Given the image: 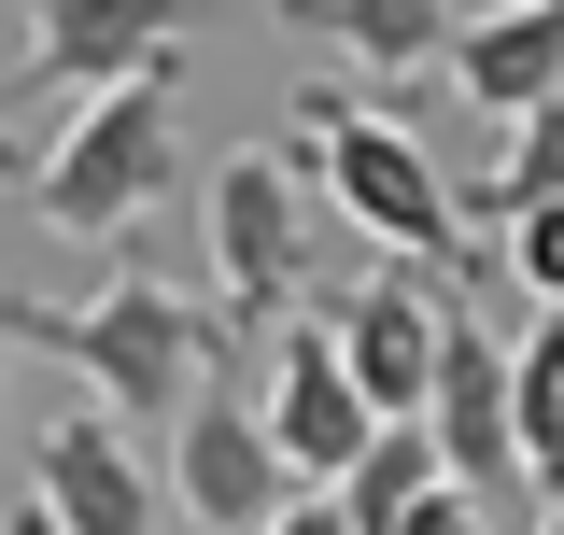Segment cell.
Instances as JSON below:
<instances>
[{
  "label": "cell",
  "instance_id": "obj_1",
  "mask_svg": "<svg viewBox=\"0 0 564 535\" xmlns=\"http://www.w3.org/2000/svg\"><path fill=\"white\" fill-rule=\"evenodd\" d=\"M0 325H14V352H57L113 423H184V395L240 352L226 310L184 296V282H155V268H113L99 296H14Z\"/></svg>",
  "mask_w": 564,
  "mask_h": 535
},
{
  "label": "cell",
  "instance_id": "obj_2",
  "mask_svg": "<svg viewBox=\"0 0 564 535\" xmlns=\"http://www.w3.org/2000/svg\"><path fill=\"white\" fill-rule=\"evenodd\" d=\"M170 184H184L170 70H141V85H85V99H70V128L43 141V170H29V211H43L57 240H128Z\"/></svg>",
  "mask_w": 564,
  "mask_h": 535
},
{
  "label": "cell",
  "instance_id": "obj_3",
  "mask_svg": "<svg viewBox=\"0 0 564 535\" xmlns=\"http://www.w3.org/2000/svg\"><path fill=\"white\" fill-rule=\"evenodd\" d=\"M296 141H311V184H325V211H339L352 240H381V254H452L466 198H452V170L423 155L410 113H367L339 85H296Z\"/></svg>",
  "mask_w": 564,
  "mask_h": 535
},
{
  "label": "cell",
  "instance_id": "obj_4",
  "mask_svg": "<svg viewBox=\"0 0 564 535\" xmlns=\"http://www.w3.org/2000/svg\"><path fill=\"white\" fill-rule=\"evenodd\" d=\"M296 282H325V184H311V141H254V155L212 170V310H226V338L282 325Z\"/></svg>",
  "mask_w": 564,
  "mask_h": 535
},
{
  "label": "cell",
  "instance_id": "obj_5",
  "mask_svg": "<svg viewBox=\"0 0 564 535\" xmlns=\"http://www.w3.org/2000/svg\"><path fill=\"white\" fill-rule=\"evenodd\" d=\"M282 493H311V479L269 451V423H254V395H226V381H198L184 395V423H170V507L198 535H269Z\"/></svg>",
  "mask_w": 564,
  "mask_h": 535
},
{
  "label": "cell",
  "instance_id": "obj_6",
  "mask_svg": "<svg viewBox=\"0 0 564 535\" xmlns=\"http://www.w3.org/2000/svg\"><path fill=\"white\" fill-rule=\"evenodd\" d=\"M29 493L57 507V535H155V507H170V479L141 466V437L99 395L57 408V423L29 437Z\"/></svg>",
  "mask_w": 564,
  "mask_h": 535
},
{
  "label": "cell",
  "instance_id": "obj_7",
  "mask_svg": "<svg viewBox=\"0 0 564 535\" xmlns=\"http://www.w3.org/2000/svg\"><path fill=\"white\" fill-rule=\"evenodd\" d=\"M423 437H437V479H452V493H508V479H522V423H508V338H494L480 310H452V325H437Z\"/></svg>",
  "mask_w": 564,
  "mask_h": 535
},
{
  "label": "cell",
  "instance_id": "obj_8",
  "mask_svg": "<svg viewBox=\"0 0 564 535\" xmlns=\"http://www.w3.org/2000/svg\"><path fill=\"white\" fill-rule=\"evenodd\" d=\"M254 423H269V451L311 479V493L381 437V408L352 395V367H339V325H282L269 338V395H254Z\"/></svg>",
  "mask_w": 564,
  "mask_h": 535
},
{
  "label": "cell",
  "instance_id": "obj_9",
  "mask_svg": "<svg viewBox=\"0 0 564 535\" xmlns=\"http://www.w3.org/2000/svg\"><path fill=\"white\" fill-rule=\"evenodd\" d=\"M184 57V0H29V70L43 85H141Z\"/></svg>",
  "mask_w": 564,
  "mask_h": 535
},
{
  "label": "cell",
  "instance_id": "obj_10",
  "mask_svg": "<svg viewBox=\"0 0 564 535\" xmlns=\"http://www.w3.org/2000/svg\"><path fill=\"white\" fill-rule=\"evenodd\" d=\"M437 70H452V99H480L494 128L564 99V0H480V14H452V57Z\"/></svg>",
  "mask_w": 564,
  "mask_h": 535
},
{
  "label": "cell",
  "instance_id": "obj_11",
  "mask_svg": "<svg viewBox=\"0 0 564 535\" xmlns=\"http://www.w3.org/2000/svg\"><path fill=\"white\" fill-rule=\"evenodd\" d=\"M296 29H325L352 70H381V85H410V70L452 57V0H282Z\"/></svg>",
  "mask_w": 564,
  "mask_h": 535
},
{
  "label": "cell",
  "instance_id": "obj_12",
  "mask_svg": "<svg viewBox=\"0 0 564 535\" xmlns=\"http://www.w3.org/2000/svg\"><path fill=\"white\" fill-rule=\"evenodd\" d=\"M325 493H339V522H352V535H410V507L437 493V437H423V423H381V437H367V451H352Z\"/></svg>",
  "mask_w": 564,
  "mask_h": 535
},
{
  "label": "cell",
  "instance_id": "obj_13",
  "mask_svg": "<svg viewBox=\"0 0 564 535\" xmlns=\"http://www.w3.org/2000/svg\"><path fill=\"white\" fill-rule=\"evenodd\" d=\"M508 423H522V479L564 507V310H536L508 338Z\"/></svg>",
  "mask_w": 564,
  "mask_h": 535
},
{
  "label": "cell",
  "instance_id": "obj_14",
  "mask_svg": "<svg viewBox=\"0 0 564 535\" xmlns=\"http://www.w3.org/2000/svg\"><path fill=\"white\" fill-rule=\"evenodd\" d=\"M466 211H536L564 198V99H536V113H508V155H494L480 184H452Z\"/></svg>",
  "mask_w": 564,
  "mask_h": 535
},
{
  "label": "cell",
  "instance_id": "obj_15",
  "mask_svg": "<svg viewBox=\"0 0 564 535\" xmlns=\"http://www.w3.org/2000/svg\"><path fill=\"white\" fill-rule=\"evenodd\" d=\"M508 282H522L536 310H564V198H536V211H508Z\"/></svg>",
  "mask_w": 564,
  "mask_h": 535
},
{
  "label": "cell",
  "instance_id": "obj_16",
  "mask_svg": "<svg viewBox=\"0 0 564 535\" xmlns=\"http://www.w3.org/2000/svg\"><path fill=\"white\" fill-rule=\"evenodd\" d=\"M410 535H508V522H494V493H452V479H437L410 507Z\"/></svg>",
  "mask_w": 564,
  "mask_h": 535
},
{
  "label": "cell",
  "instance_id": "obj_17",
  "mask_svg": "<svg viewBox=\"0 0 564 535\" xmlns=\"http://www.w3.org/2000/svg\"><path fill=\"white\" fill-rule=\"evenodd\" d=\"M269 535H352V522H339V493H282V522H269Z\"/></svg>",
  "mask_w": 564,
  "mask_h": 535
},
{
  "label": "cell",
  "instance_id": "obj_18",
  "mask_svg": "<svg viewBox=\"0 0 564 535\" xmlns=\"http://www.w3.org/2000/svg\"><path fill=\"white\" fill-rule=\"evenodd\" d=\"M0 451H14V325H0Z\"/></svg>",
  "mask_w": 564,
  "mask_h": 535
},
{
  "label": "cell",
  "instance_id": "obj_19",
  "mask_svg": "<svg viewBox=\"0 0 564 535\" xmlns=\"http://www.w3.org/2000/svg\"><path fill=\"white\" fill-rule=\"evenodd\" d=\"M551 535H564V507H551Z\"/></svg>",
  "mask_w": 564,
  "mask_h": 535
}]
</instances>
